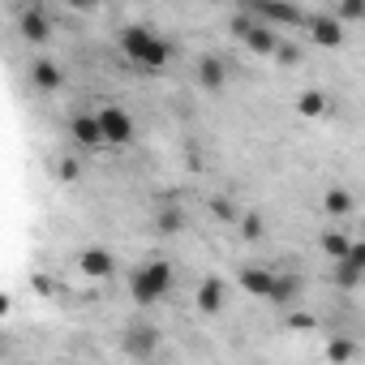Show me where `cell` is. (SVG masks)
Listing matches in <instances>:
<instances>
[{
    "instance_id": "ba28073f",
    "label": "cell",
    "mask_w": 365,
    "mask_h": 365,
    "mask_svg": "<svg viewBox=\"0 0 365 365\" xmlns=\"http://www.w3.org/2000/svg\"><path fill=\"white\" fill-rule=\"evenodd\" d=\"M69 138H73L82 150L108 146V142H103V129H99V116H95V112H78V116L69 120Z\"/></svg>"
},
{
    "instance_id": "d4e9b609",
    "label": "cell",
    "mask_w": 365,
    "mask_h": 365,
    "mask_svg": "<svg viewBox=\"0 0 365 365\" xmlns=\"http://www.w3.org/2000/svg\"><path fill=\"white\" fill-rule=\"evenodd\" d=\"M56 176H61V180H78V176H82V163H78V159H69V155H65V159H61V163H56Z\"/></svg>"
},
{
    "instance_id": "52a82bcc",
    "label": "cell",
    "mask_w": 365,
    "mask_h": 365,
    "mask_svg": "<svg viewBox=\"0 0 365 365\" xmlns=\"http://www.w3.org/2000/svg\"><path fill=\"white\" fill-rule=\"evenodd\" d=\"M18 31H22V39H26V43H48V39H52L48 9H43V5H26V9L18 14Z\"/></svg>"
},
{
    "instance_id": "8992f818",
    "label": "cell",
    "mask_w": 365,
    "mask_h": 365,
    "mask_svg": "<svg viewBox=\"0 0 365 365\" xmlns=\"http://www.w3.org/2000/svg\"><path fill=\"white\" fill-rule=\"evenodd\" d=\"M305 31H309V43L318 48H344V26L335 22V14H309Z\"/></svg>"
},
{
    "instance_id": "484cf974",
    "label": "cell",
    "mask_w": 365,
    "mask_h": 365,
    "mask_svg": "<svg viewBox=\"0 0 365 365\" xmlns=\"http://www.w3.org/2000/svg\"><path fill=\"white\" fill-rule=\"evenodd\" d=\"M275 61H279V65H297V61H301V52H297L292 43H279V52H275Z\"/></svg>"
},
{
    "instance_id": "30bf717a",
    "label": "cell",
    "mask_w": 365,
    "mask_h": 365,
    "mask_svg": "<svg viewBox=\"0 0 365 365\" xmlns=\"http://www.w3.org/2000/svg\"><path fill=\"white\" fill-rule=\"evenodd\" d=\"M155 348H159V331H155V327L142 322V327H129V331H125V352H129L133 361H146Z\"/></svg>"
},
{
    "instance_id": "d6986e66",
    "label": "cell",
    "mask_w": 365,
    "mask_h": 365,
    "mask_svg": "<svg viewBox=\"0 0 365 365\" xmlns=\"http://www.w3.org/2000/svg\"><path fill=\"white\" fill-rule=\"evenodd\" d=\"M155 228H159L163 237H176L180 228H185V211H180V207H159V215H155Z\"/></svg>"
},
{
    "instance_id": "7402d4cb",
    "label": "cell",
    "mask_w": 365,
    "mask_h": 365,
    "mask_svg": "<svg viewBox=\"0 0 365 365\" xmlns=\"http://www.w3.org/2000/svg\"><path fill=\"white\" fill-rule=\"evenodd\" d=\"M297 112L301 116H322L327 112V95L322 91H301L297 95Z\"/></svg>"
},
{
    "instance_id": "9c48e42d",
    "label": "cell",
    "mask_w": 365,
    "mask_h": 365,
    "mask_svg": "<svg viewBox=\"0 0 365 365\" xmlns=\"http://www.w3.org/2000/svg\"><path fill=\"white\" fill-rule=\"evenodd\" d=\"M361 275H365V241H352L348 258L335 262V284L339 288H352V284H361Z\"/></svg>"
},
{
    "instance_id": "7c38bea8",
    "label": "cell",
    "mask_w": 365,
    "mask_h": 365,
    "mask_svg": "<svg viewBox=\"0 0 365 365\" xmlns=\"http://www.w3.org/2000/svg\"><path fill=\"white\" fill-rule=\"evenodd\" d=\"M241 43H245V48H250L254 56H275V52H279V43H284V35L258 22V26H254V31H250V35H245Z\"/></svg>"
},
{
    "instance_id": "6da1fadb",
    "label": "cell",
    "mask_w": 365,
    "mask_h": 365,
    "mask_svg": "<svg viewBox=\"0 0 365 365\" xmlns=\"http://www.w3.org/2000/svg\"><path fill=\"white\" fill-rule=\"evenodd\" d=\"M120 52L129 56V65H138V69H146V73H155V69H163V65L172 61V48H168L150 26H125V31H120Z\"/></svg>"
},
{
    "instance_id": "ffe728a7",
    "label": "cell",
    "mask_w": 365,
    "mask_h": 365,
    "mask_svg": "<svg viewBox=\"0 0 365 365\" xmlns=\"http://www.w3.org/2000/svg\"><path fill=\"white\" fill-rule=\"evenodd\" d=\"M356 356V339H348V335H335L331 344H327V361L331 365H348Z\"/></svg>"
},
{
    "instance_id": "8fae6325",
    "label": "cell",
    "mask_w": 365,
    "mask_h": 365,
    "mask_svg": "<svg viewBox=\"0 0 365 365\" xmlns=\"http://www.w3.org/2000/svg\"><path fill=\"white\" fill-rule=\"evenodd\" d=\"M237 279H241V288L250 292V297H271V288H275V271H267V267H241L237 271Z\"/></svg>"
},
{
    "instance_id": "3957f363",
    "label": "cell",
    "mask_w": 365,
    "mask_h": 365,
    "mask_svg": "<svg viewBox=\"0 0 365 365\" xmlns=\"http://www.w3.org/2000/svg\"><path fill=\"white\" fill-rule=\"evenodd\" d=\"M95 116H99V129H103V142H108V146H129V142H133L138 125H133V116H129L125 108L108 103V108H99Z\"/></svg>"
},
{
    "instance_id": "9a60e30c",
    "label": "cell",
    "mask_w": 365,
    "mask_h": 365,
    "mask_svg": "<svg viewBox=\"0 0 365 365\" xmlns=\"http://www.w3.org/2000/svg\"><path fill=\"white\" fill-rule=\"evenodd\" d=\"M352 207H356V198H352V190H344V185H331V190L322 194V211H327L331 220L352 215Z\"/></svg>"
},
{
    "instance_id": "4316f807",
    "label": "cell",
    "mask_w": 365,
    "mask_h": 365,
    "mask_svg": "<svg viewBox=\"0 0 365 365\" xmlns=\"http://www.w3.org/2000/svg\"><path fill=\"white\" fill-rule=\"evenodd\" d=\"M288 327L292 331H314V314H288Z\"/></svg>"
},
{
    "instance_id": "277c9868",
    "label": "cell",
    "mask_w": 365,
    "mask_h": 365,
    "mask_svg": "<svg viewBox=\"0 0 365 365\" xmlns=\"http://www.w3.org/2000/svg\"><path fill=\"white\" fill-rule=\"evenodd\" d=\"M78 271L86 275V279H112L116 275V254L112 250H103V245H91V250H82L78 254Z\"/></svg>"
},
{
    "instance_id": "2e32d148",
    "label": "cell",
    "mask_w": 365,
    "mask_h": 365,
    "mask_svg": "<svg viewBox=\"0 0 365 365\" xmlns=\"http://www.w3.org/2000/svg\"><path fill=\"white\" fill-rule=\"evenodd\" d=\"M224 297H228V292H224V279L211 275V279L198 284V309H202V314H220V309H224Z\"/></svg>"
},
{
    "instance_id": "603a6c76",
    "label": "cell",
    "mask_w": 365,
    "mask_h": 365,
    "mask_svg": "<svg viewBox=\"0 0 365 365\" xmlns=\"http://www.w3.org/2000/svg\"><path fill=\"white\" fill-rule=\"evenodd\" d=\"M207 207H211V215H215V220H241V215H245L228 194H211V198H207Z\"/></svg>"
},
{
    "instance_id": "4fadbf2b",
    "label": "cell",
    "mask_w": 365,
    "mask_h": 365,
    "mask_svg": "<svg viewBox=\"0 0 365 365\" xmlns=\"http://www.w3.org/2000/svg\"><path fill=\"white\" fill-rule=\"evenodd\" d=\"M31 82H35V91H48V95H52V91L65 86V73H61L56 61H43V56H39V61H31Z\"/></svg>"
},
{
    "instance_id": "44dd1931",
    "label": "cell",
    "mask_w": 365,
    "mask_h": 365,
    "mask_svg": "<svg viewBox=\"0 0 365 365\" xmlns=\"http://www.w3.org/2000/svg\"><path fill=\"white\" fill-rule=\"evenodd\" d=\"M331 14H335L339 26H348V22H365V0H339Z\"/></svg>"
},
{
    "instance_id": "e0dca14e",
    "label": "cell",
    "mask_w": 365,
    "mask_h": 365,
    "mask_svg": "<svg viewBox=\"0 0 365 365\" xmlns=\"http://www.w3.org/2000/svg\"><path fill=\"white\" fill-rule=\"evenodd\" d=\"M297 292H301V279H297V275H275V288H271L267 301H271L275 309H292Z\"/></svg>"
},
{
    "instance_id": "5b68a950",
    "label": "cell",
    "mask_w": 365,
    "mask_h": 365,
    "mask_svg": "<svg viewBox=\"0 0 365 365\" xmlns=\"http://www.w3.org/2000/svg\"><path fill=\"white\" fill-rule=\"evenodd\" d=\"M250 14H254L262 26H271V31H284V26H305V18H309V14H301L297 5H250Z\"/></svg>"
},
{
    "instance_id": "7a4b0ae2",
    "label": "cell",
    "mask_w": 365,
    "mask_h": 365,
    "mask_svg": "<svg viewBox=\"0 0 365 365\" xmlns=\"http://www.w3.org/2000/svg\"><path fill=\"white\" fill-rule=\"evenodd\" d=\"M172 292V262L155 258V262H142L133 275H129V297L138 305H155Z\"/></svg>"
},
{
    "instance_id": "cb8c5ba5",
    "label": "cell",
    "mask_w": 365,
    "mask_h": 365,
    "mask_svg": "<svg viewBox=\"0 0 365 365\" xmlns=\"http://www.w3.org/2000/svg\"><path fill=\"white\" fill-rule=\"evenodd\" d=\"M237 224H241V241H262V220H258L254 211H245Z\"/></svg>"
},
{
    "instance_id": "ac0fdd59",
    "label": "cell",
    "mask_w": 365,
    "mask_h": 365,
    "mask_svg": "<svg viewBox=\"0 0 365 365\" xmlns=\"http://www.w3.org/2000/svg\"><path fill=\"white\" fill-rule=\"evenodd\" d=\"M318 241H322V254H327V258H335V262H344V258H348V250H352V237H348L344 228H327Z\"/></svg>"
},
{
    "instance_id": "5bb4252c",
    "label": "cell",
    "mask_w": 365,
    "mask_h": 365,
    "mask_svg": "<svg viewBox=\"0 0 365 365\" xmlns=\"http://www.w3.org/2000/svg\"><path fill=\"white\" fill-rule=\"evenodd\" d=\"M224 82H228V65L220 56H202L198 61V86L215 95V91H224Z\"/></svg>"
}]
</instances>
